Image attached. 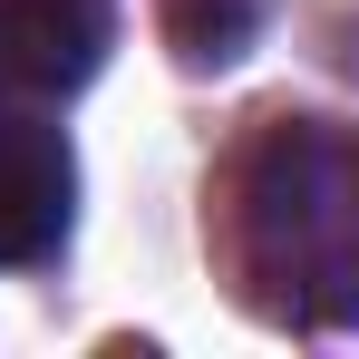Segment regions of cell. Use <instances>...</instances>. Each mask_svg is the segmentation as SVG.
I'll use <instances>...</instances> for the list:
<instances>
[{"label": "cell", "mask_w": 359, "mask_h": 359, "mask_svg": "<svg viewBox=\"0 0 359 359\" xmlns=\"http://www.w3.org/2000/svg\"><path fill=\"white\" fill-rule=\"evenodd\" d=\"M262 29V0H165V39L184 68H233Z\"/></svg>", "instance_id": "4"}, {"label": "cell", "mask_w": 359, "mask_h": 359, "mask_svg": "<svg viewBox=\"0 0 359 359\" xmlns=\"http://www.w3.org/2000/svg\"><path fill=\"white\" fill-rule=\"evenodd\" d=\"M233 262L272 320L350 330L359 320V136L292 117L272 126L233 184Z\"/></svg>", "instance_id": "1"}, {"label": "cell", "mask_w": 359, "mask_h": 359, "mask_svg": "<svg viewBox=\"0 0 359 359\" xmlns=\"http://www.w3.org/2000/svg\"><path fill=\"white\" fill-rule=\"evenodd\" d=\"M107 49L97 0H0V78L10 88H78Z\"/></svg>", "instance_id": "3"}, {"label": "cell", "mask_w": 359, "mask_h": 359, "mask_svg": "<svg viewBox=\"0 0 359 359\" xmlns=\"http://www.w3.org/2000/svg\"><path fill=\"white\" fill-rule=\"evenodd\" d=\"M68 204H78L68 136L29 107H0V262H49L68 243Z\"/></svg>", "instance_id": "2"}]
</instances>
